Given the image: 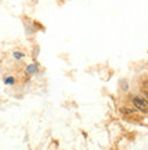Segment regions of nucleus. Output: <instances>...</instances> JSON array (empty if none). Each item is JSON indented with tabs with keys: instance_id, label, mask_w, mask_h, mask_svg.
Here are the masks:
<instances>
[{
	"instance_id": "nucleus-4",
	"label": "nucleus",
	"mask_w": 148,
	"mask_h": 150,
	"mask_svg": "<svg viewBox=\"0 0 148 150\" xmlns=\"http://www.w3.org/2000/svg\"><path fill=\"white\" fill-rule=\"evenodd\" d=\"M12 57H14L15 60H21V59H24V57H25V53H24V52L15 51V52H12Z\"/></svg>"
},
{
	"instance_id": "nucleus-1",
	"label": "nucleus",
	"mask_w": 148,
	"mask_h": 150,
	"mask_svg": "<svg viewBox=\"0 0 148 150\" xmlns=\"http://www.w3.org/2000/svg\"><path fill=\"white\" fill-rule=\"evenodd\" d=\"M132 104L141 113H148V100L141 96H133L132 97Z\"/></svg>"
},
{
	"instance_id": "nucleus-3",
	"label": "nucleus",
	"mask_w": 148,
	"mask_h": 150,
	"mask_svg": "<svg viewBox=\"0 0 148 150\" xmlns=\"http://www.w3.org/2000/svg\"><path fill=\"white\" fill-rule=\"evenodd\" d=\"M3 82L7 85V86H12V85H15V78L11 76V75H8V76H4Z\"/></svg>"
},
{
	"instance_id": "nucleus-2",
	"label": "nucleus",
	"mask_w": 148,
	"mask_h": 150,
	"mask_svg": "<svg viewBox=\"0 0 148 150\" xmlns=\"http://www.w3.org/2000/svg\"><path fill=\"white\" fill-rule=\"evenodd\" d=\"M37 71H39V66H37L36 63H32V64H28V66H26V72H28L29 75H34Z\"/></svg>"
}]
</instances>
